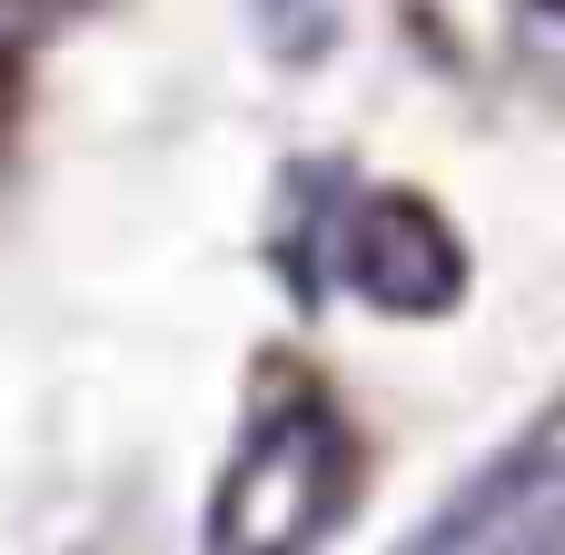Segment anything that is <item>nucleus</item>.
Here are the masks:
<instances>
[{"instance_id":"obj_1","label":"nucleus","mask_w":565,"mask_h":555,"mask_svg":"<svg viewBox=\"0 0 565 555\" xmlns=\"http://www.w3.org/2000/svg\"><path fill=\"white\" fill-rule=\"evenodd\" d=\"M348 487H358V447H348L338 407L328 397H278V407H258V427L218 467L199 546L209 555H308L348 516Z\"/></svg>"},{"instance_id":"obj_2","label":"nucleus","mask_w":565,"mask_h":555,"mask_svg":"<svg viewBox=\"0 0 565 555\" xmlns=\"http://www.w3.org/2000/svg\"><path fill=\"white\" fill-rule=\"evenodd\" d=\"M407 555H565V407L526 427Z\"/></svg>"},{"instance_id":"obj_3","label":"nucleus","mask_w":565,"mask_h":555,"mask_svg":"<svg viewBox=\"0 0 565 555\" xmlns=\"http://www.w3.org/2000/svg\"><path fill=\"white\" fill-rule=\"evenodd\" d=\"M338 268H348V288H358L367 308H387V318H447V308L467 298V248H457V228H447L427 199H407V189L358 199V218H348V238H338Z\"/></svg>"},{"instance_id":"obj_4","label":"nucleus","mask_w":565,"mask_h":555,"mask_svg":"<svg viewBox=\"0 0 565 555\" xmlns=\"http://www.w3.org/2000/svg\"><path fill=\"white\" fill-rule=\"evenodd\" d=\"M258 10V40L278 50V60H318V50H338V30H348V0H248Z\"/></svg>"},{"instance_id":"obj_5","label":"nucleus","mask_w":565,"mask_h":555,"mask_svg":"<svg viewBox=\"0 0 565 555\" xmlns=\"http://www.w3.org/2000/svg\"><path fill=\"white\" fill-rule=\"evenodd\" d=\"M536 50L565 70V0H536Z\"/></svg>"}]
</instances>
